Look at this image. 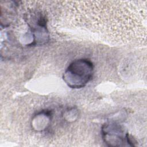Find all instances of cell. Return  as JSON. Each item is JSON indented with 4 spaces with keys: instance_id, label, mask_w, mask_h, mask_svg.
Listing matches in <instances>:
<instances>
[{
    "instance_id": "1",
    "label": "cell",
    "mask_w": 147,
    "mask_h": 147,
    "mask_svg": "<svg viewBox=\"0 0 147 147\" xmlns=\"http://www.w3.org/2000/svg\"><path fill=\"white\" fill-rule=\"evenodd\" d=\"M93 64L88 60L79 59L71 63L65 70L64 80L71 88L84 87L91 79Z\"/></svg>"
}]
</instances>
